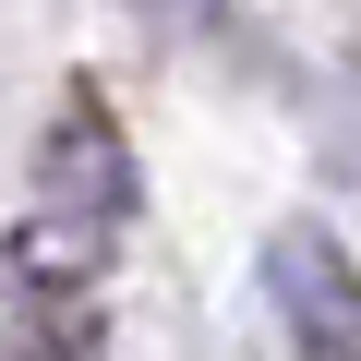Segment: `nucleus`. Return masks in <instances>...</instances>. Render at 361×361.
Returning <instances> with one entry per match:
<instances>
[{
  "label": "nucleus",
  "mask_w": 361,
  "mask_h": 361,
  "mask_svg": "<svg viewBox=\"0 0 361 361\" xmlns=\"http://www.w3.org/2000/svg\"><path fill=\"white\" fill-rule=\"evenodd\" d=\"M265 277H277L289 361H361V265H349L325 229H277V241H265Z\"/></svg>",
  "instance_id": "nucleus-1"
}]
</instances>
